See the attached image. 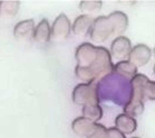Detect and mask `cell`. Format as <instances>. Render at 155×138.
Masks as SVG:
<instances>
[{"label": "cell", "mask_w": 155, "mask_h": 138, "mask_svg": "<svg viewBox=\"0 0 155 138\" xmlns=\"http://www.w3.org/2000/svg\"><path fill=\"white\" fill-rule=\"evenodd\" d=\"M75 58L77 61L75 74L81 82L94 84L113 72L112 55L105 47L83 43L75 51Z\"/></svg>", "instance_id": "1"}, {"label": "cell", "mask_w": 155, "mask_h": 138, "mask_svg": "<svg viewBox=\"0 0 155 138\" xmlns=\"http://www.w3.org/2000/svg\"><path fill=\"white\" fill-rule=\"evenodd\" d=\"M148 77L144 74H137L130 79V95L128 101L124 106V114L130 117H136L142 115L145 107V98L143 94L145 82Z\"/></svg>", "instance_id": "2"}, {"label": "cell", "mask_w": 155, "mask_h": 138, "mask_svg": "<svg viewBox=\"0 0 155 138\" xmlns=\"http://www.w3.org/2000/svg\"><path fill=\"white\" fill-rule=\"evenodd\" d=\"M71 98L76 105L83 107L99 104V96L95 84H88V82L78 84L73 89Z\"/></svg>", "instance_id": "3"}, {"label": "cell", "mask_w": 155, "mask_h": 138, "mask_svg": "<svg viewBox=\"0 0 155 138\" xmlns=\"http://www.w3.org/2000/svg\"><path fill=\"white\" fill-rule=\"evenodd\" d=\"M112 36H113V29L108 17L99 16L97 18H94V22L89 31V37L92 41L96 43H103Z\"/></svg>", "instance_id": "4"}, {"label": "cell", "mask_w": 155, "mask_h": 138, "mask_svg": "<svg viewBox=\"0 0 155 138\" xmlns=\"http://www.w3.org/2000/svg\"><path fill=\"white\" fill-rule=\"evenodd\" d=\"M152 58V50L147 45L144 43H137L134 47H132L130 56L127 60L136 67H144L145 65L150 63Z\"/></svg>", "instance_id": "5"}, {"label": "cell", "mask_w": 155, "mask_h": 138, "mask_svg": "<svg viewBox=\"0 0 155 138\" xmlns=\"http://www.w3.org/2000/svg\"><path fill=\"white\" fill-rule=\"evenodd\" d=\"M51 29V38L56 40H65L68 38L69 34L71 32V20L65 14H60L54 20Z\"/></svg>", "instance_id": "6"}, {"label": "cell", "mask_w": 155, "mask_h": 138, "mask_svg": "<svg viewBox=\"0 0 155 138\" xmlns=\"http://www.w3.org/2000/svg\"><path fill=\"white\" fill-rule=\"evenodd\" d=\"M132 47H133L132 43L126 36H120L114 38V40L112 41L109 53L116 59H120V61L126 60V58H128L130 56Z\"/></svg>", "instance_id": "7"}, {"label": "cell", "mask_w": 155, "mask_h": 138, "mask_svg": "<svg viewBox=\"0 0 155 138\" xmlns=\"http://www.w3.org/2000/svg\"><path fill=\"white\" fill-rule=\"evenodd\" d=\"M113 29V37H120L128 27V16L123 11H113L107 16Z\"/></svg>", "instance_id": "8"}, {"label": "cell", "mask_w": 155, "mask_h": 138, "mask_svg": "<svg viewBox=\"0 0 155 138\" xmlns=\"http://www.w3.org/2000/svg\"><path fill=\"white\" fill-rule=\"evenodd\" d=\"M94 22V18L89 14H81L75 19L74 24L71 26V31L76 36L85 37L89 35L91 28Z\"/></svg>", "instance_id": "9"}, {"label": "cell", "mask_w": 155, "mask_h": 138, "mask_svg": "<svg viewBox=\"0 0 155 138\" xmlns=\"http://www.w3.org/2000/svg\"><path fill=\"white\" fill-rule=\"evenodd\" d=\"M115 127L124 135H130L137 129V121L134 117L123 113L117 115L115 118Z\"/></svg>", "instance_id": "10"}, {"label": "cell", "mask_w": 155, "mask_h": 138, "mask_svg": "<svg viewBox=\"0 0 155 138\" xmlns=\"http://www.w3.org/2000/svg\"><path fill=\"white\" fill-rule=\"evenodd\" d=\"M96 127V123L89 120L85 117H77L71 123V129L75 134L78 136H85L87 137L92 134L93 130Z\"/></svg>", "instance_id": "11"}, {"label": "cell", "mask_w": 155, "mask_h": 138, "mask_svg": "<svg viewBox=\"0 0 155 138\" xmlns=\"http://www.w3.org/2000/svg\"><path fill=\"white\" fill-rule=\"evenodd\" d=\"M35 30V21L32 19H26L22 21H19L14 28L15 38L19 40H27L31 38Z\"/></svg>", "instance_id": "12"}, {"label": "cell", "mask_w": 155, "mask_h": 138, "mask_svg": "<svg viewBox=\"0 0 155 138\" xmlns=\"http://www.w3.org/2000/svg\"><path fill=\"white\" fill-rule=\"evenodd\" d=\"M32 38L35 41L41 45L49 43L51 38V29H50V25L47 19H42L38 22V25L35 26Z\"/></svg>", "instance_id": "13"}, {"label": "cell", "mask_w": 155, "mask_h": 138, "mask_svg": "<svg viewBox=\"0 0 155 138\" xmlns=\"http://www.w3.org/2000/svg\"><path fill=\"white\" fill-rule=\"evenodd\" d=\"M113 71H115V74L120 77L132 79L135 75H137V67L126 59V60L118 61L117 64L114 65Z\"/></svg>", "instance_id": "14"}, {"label": "cell", "mask_w": 155, "mask_h": 138, "mask_svg": "<svg viewBox=\"0 0 155 138\" xmlns=\"http://www.w3.org/2000/svg\"><path fill=\"white\" fill-rule=\"evenodd\" d=\"M20 2L17 0H4L0 1V17L9 19L14 18L18 14Z\"/></svg>", "instance_id": "15"}, {"label": "cell", "mask_w": 155, "mask_h": 138, "mask_svg": "<svg viewBox=\"0 0 155 138\" xmlns=\"http://www.w3.org/2000/svg\"><path fill=\"white\" fill-rule=\"evenodd\" d=\"M83 117L87 118L89 120L97 123L103 117V109L98 105H89V106L83 107Z\"/></svg>", "instance_id": "16"}, {"label": "cell", "mask_w": 155, "mask_h": 138, "mask_svg": "<svg viewBox=\"0 0 155 138\" xmlns=\"http://www.w3.org/2000/svg\"><path fill=\"white\" fill-rule=\"evenodd\" d=\"M103 6V1H99V0H83L79 2V8H81V11L86 12L85 14H95L102 8Z\"/></svg>", "instance_id": "17"}, {"label": "cell", "mask_w": 155, "mask_h": 138, "mask_svg": "<svg viewBox=\"0 0 155 138\" xmlns=\"http://www.w3.org/2000/svg\"><path fill=\"white\" fill-rule=\"evenodd\" d=\"M143 94H144V98L147 100H155V82L150 80L145 82L144 88H143Z\"/></svg>", "instance_id": "18"}, {"label": "cell", "mask_w": 155, "mask_h": 138, "mask_svg": "<svg viewBox=\"0 0 155 138\" xmlns=\"http://www.w3.org/2000/svg\"><path fill=\"white\" fill-rule=\"evenodd\" d=\"M87 138H107V128L102 124L96 123V127Z\"/></svg>", "instance_id": "19"}, {"label": "cell", "mask_w": 155, "mask_h": 138, "mask_svg": "<svg viewBox=\"0 0 155 138\" xmlns=\"http://www.w3.org/2000/svg\"><path fill=\"white\" fill-rule=\"evenodd\" d=\"M107 138H126V137L116 127H110L107 129Z\"/></svg>", "instance_id": "20"}, {"label": "cell", "mask_w": 155, "mask_h": 138, "mask_svg": "<svg viewBox=\"0 0 155 138\" xmlns=\"http://www.w3.org/2000/svg\"><path fill=\"white\" fill-rule=\"evenodd\" d=\"M153 56H154V58H155V47H154V50H153Z\"/></svg>", "instance_id": "21"}, {"label": "cell", "mask_w": 155, "mask_h": 138, "mask_svg": "<svg viewBox=\"0 0 155 138\" xmlns=\"http://www.w3.org/2000/svg\"><path fill=\"white\" fill-rule=\"evenodd\" d=\"M153 72H154V75H155V64H154V67H153Z\"/></svg>", "instance_id": "22"}, {"label": "cell", "mask_w": 155, "mask_h": 138, "mask_svg": "<svg viewBox=\"0 0 155 138\" xmlns=\"http://www.w3.org/2000/svg\"><path fill=\"white\" fill-rule=\"evenodd\" d=\"M132 138H138V137H132Z\"/></svg>", "instance_id": "23"}]
</instances>
